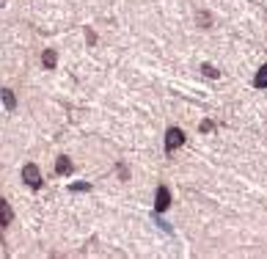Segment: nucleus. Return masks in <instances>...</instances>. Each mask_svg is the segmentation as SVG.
<instances>
[{
    "instance_id": "nucleus-1",
    "label": "nucleus",
    "mask_w": 267,
    "mask_h": 259,
    "mask_svg": "<svg viewBox=\"0 0 267 259\" xmlns=\"http://www.w3.org/2000/svg\"><path fill=\"white\" fill-rule=\"evenodd\" d=\"M22 179L30 185V188H42V174H39V168H36L33 163H28L22 168Z\"/></svg>"
},
{
    "instance_id": "nucleus-2",
    "label": "nucleus",
    "mask_w": 267,
    "mask_h": 259,
    "mask_svg": "<svg viewBox=\"0 0 267 259\" xmlns=\"http://www.w3.org/2000/svg\"><path fill=\"white\" fill-rule=\"evenodd\" d=\"M182 143H184V132H182V130H177V127H171L166 132V149H168V152H174V149H179Z\"/></svg>"
},
{
    "instance_id": "nucleus-3",
    "label": "nucleus",
    "mask_w": 267,
    "mask_h": 259,
    "mask_svg": "<svg viewBox=\"0 0 267 259\" xmlns=\"http://www.w3.org/2000/svg\"><path fill=\"white\" fill-rule=\"evenodd\" d=\"M168 204H171V193H168V188H157V193H155V210L163 212V210H168Z\"/></svg>"
},
{
    "instance_id": "nucleus-4",
    "label": "nucleus",
    "mask_w": 267,
    "mask_h": 259,
    "mask_svg": "<svg viewBox=\"0 0 267 259\" xmlns=\"http://www.w3.org/2000/svg\"><path fill=\"white\" fill-rule=\"evenodd\" d=\"M11 218H14L11 207L6 204V199H0V226H8V224H11Z\"/></svg>"
},
{
    "instance_id": "nucleus-5",
    "label": "nucleus",
    "mask_w": 267,
    "mask_h": 259,
    "mask_svg": "<svg viewBox=\"0 0 267 259\" xmlns=\"http://www.w3.org/2000/svg\"><path fill=\"white\" fill-rule=\"evenodd\" d=\"M55 171H58L61 177H69V174H72V160H69V157H58V163H55Z\"/></svg>"
},
{
    "instance_id": "nucleus-6",
    "label": "nucleus",
    "mask_w": 267,
    "mask_h": 259,
    "mask_svg": "<svg viewBox=\"0 0 267 259\" xmlns=\"http://www.w3.org/2000/svg\"><path fill=\"white\" fill-rule=\"evenodd\" d=\"M254 86H256V89H267V66H262V69L256 72V77H254Z\"/></svg>"
},
{
    "instance_id": "nucleus-7",
    "label": "nucleus",
    "mask_w": 267,
    "mask_h": 259,
    "mask_svg": "<svg viewBox=\"0 0 267 259\" xmlns=\"http://www.w3.org/2000/svg\"><path fill=\"white\" fill-rule=\"evenodd\" d=\"M42 61H44V66H47V69H53V66L58 64V55H55L53 50H44V53H42Z\"/></svg>"
},
{
    "instance_id": "nucleus-8",
    "label": "nucleus",
    "mask_w": 267,
    "mask_h": 259,
    "mask_svg": "<svg viewBox=\"0 0 267 259\" xmlns=\"http://www.w3.org/2000/svg\"><path fill=\"white\" fill-rule=\"evenodd\" d=\"M0 97H3V105H6V108H17V100H14L11 91H3Z\"/></svg>"
},
{
    "instance_id": "nucleus-9",
    "label": "nucleus",
    "mask_w": 267,
    "mask_h": 259,
    "mask_svg": "<svg viewBox=\"0 0 267 259\" xmlns=\"http://www.w3.org/2000/svg\"><path fill=\"white\" fill-rule=\"evenodd\" d=\"M89 188H91L89 182H75V185H72V190H89Z\"/></svg>"
},
{
    "instance_id": "nucleus-10",
    "label": "nucleus",
    "mask_w": 267,
    "mask_h": 259,
    "mask_svg": "<svg viewBox=\"0 0 267 259\" xmlns=\"http://www.w3.org/2000/svg\"><path fill=\"white\" fill-rule=\"evenodd\" d=\"M204 72H207V75H209V77H218V69H215V66H209V64H207V66H204Z\"/></svg>"
},
{
    "instance_id": "nucleus-11",
    "label": "nucleus",
    "mask_w": 267,
    "mask_h": 259,
    "mask_svg": "<svg viewBox=\"0 0 267 259\" xmlns=\"http://www.w3.org/2000/svg\"><path fill=\"white\" fill-rule=\"evenodd\" d=\"M212 130V122H201V132H209Z\"/></svg>"
}]
</instances>
